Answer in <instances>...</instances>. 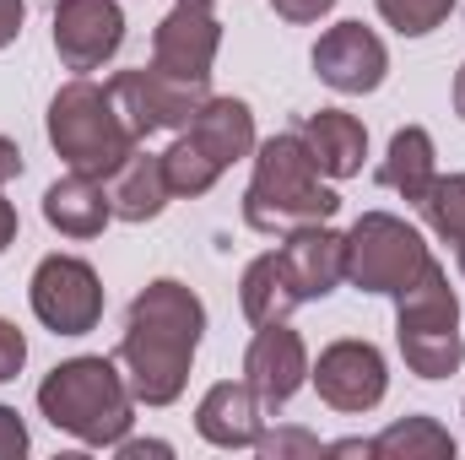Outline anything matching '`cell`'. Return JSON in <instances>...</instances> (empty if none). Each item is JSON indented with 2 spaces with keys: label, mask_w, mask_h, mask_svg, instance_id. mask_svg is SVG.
Returning a JSON list of instances; mask_svg holds the SVG:
<instances>
[{
  "label": "cell",
  "mask_w": 465,
  "mask_h": 460,
  "mask_svg": "<svg viewBox=\"0 0 465 460\" xmlns=\"http://www.w3.org/2000/svg\"><path fill=\"white\" fill-rule=\"evenodd\" d=\"M428 244L395 212H362L347 228V282L357 293H384L395 298L406 282H417V271L428 265Z\"/></svg>",
  "instance_id": "cell-6"
},
{
  "label": "cell",
  "mask_w": 465,
  "mask_h": 460,
  "mask_svg": "<svg viewBox=\"0 0 465 460\" xmlns=\"http://www.w3.org/2000/svg\"><path fill=\"white\" fill-rule=\"evenodd\" d=\"M114 450H119L124 460H141V455H173V450H168V445H157V439H119Z\"/></svg>",
  "instance_id": "cell-31"
},
{
  "label": "cell",
  "mask_w": 465,
  "mask_h": 460,
  "mask_svg": "<svg viewBox=\"0 0 465 460\" xmlns=\"http://www.w3.org/2000/svg\"><path fill=\"white\" fill-rule=\"evenodd\" d=\"M460 276H465V244H460Z\"/></svg>",
  "instance_id": "cell-34"
},
{
  "label": "cell",
  "mask_w": 465,
  "mask_h": 460,
  "mask_svg": "<svg viewBox=\"0 0 465 460\" xmlns=\"http://www.w3.org/2000/svg\"><path fill=\"white\" fill-rule=\"evenodd\" d=\"M124 44L119 0H54V55L65 71H104Z\"/></svg>",
  "instance_id": "cell-12"
},
{
  "label": "cell",
  "mask_w": 465,
  "mask_h": 460,
  "mask_svg": "<svg viewBox=\"0 0 465 460\" xmlns=\"http://www.w3.org/2000/svg\"><path fill=\"white\" fill-rule=\"evenodd\" d=\"M22 363H27V336H22L11 320H0V385H5V379H16V374H22Z\"/></svg>",
  "instance_id": "cell-26"
},
{
  "label": "cell",
  "mask_w": 465,
  "mask_h": 460,
  "mask_svg": "<svg viewBox=\"0 0 465 460\" xmlns=\"http://www.w3.org/2000/svg\"><path fill=\"white\" fill-rule=\"evenodd\" d=\"M314 76L331 87V93H347V98H362V93H379L384 76H390V49L373 27L362 22H336L320 33L314 44Z\"/></svg>",
  "instance_id": "cell-11"
},
{
  "label": "cell",
  "mask_w": 465,
  "mask_h": 460,
  "mask_svg": "<svg viewBox=\"0 0 465 460\" xmlns=\"http://www.w3.org/2000/svg\"><path fill=\"white\" fill-rule=\"evenodd\" d=\"M265 460H282V455H325V445L314 439V434H303V428H282V434H260V445H254Z\"/></svg>",
  "instance_id": "cell-25"
},
{
  "label": "cell",
  "mask_w": 465,
  "mask_h": 460,
  "mask_svg": "<svg viewBox=\"0 0 465 460\" xmlns=\"http://www.w3.org/2000/svg\"><path fill=\"white\" fill-rule=\"evenodd\" d=\"M217 49H223V22L201 0H179L152 33V65L173 82H201L206 87L212 65H217Z\"/></svg>",
  "instance_id": "cell-10"
},
{
  "label": "cell",
  "mask_w": 465,
  "mask_h": 460,
  "mask_svg": "<svg viewBox=\"0 0 465 460\" xmlns=\"http://www.w3.org/2000/svg\"><path fill=\"white\" fill-rule=\"evenodd\" d=\"M368 450L379 460H455V434L439 417H401L390 423L379 439H368Z\"/></svg>",
  "instance_id": "cell-22"
},
{
  "label": "cell",
  "mask_w": 465,
  "mask_h": 460,
  "mask_svg": "<svg viewBox=\"0 0 465 460\" xmlns=\"http://www.w3.org/2000/svg\"><path fill=\"white\" fill-rule=\"evenodd\" d=\"M33 315L54 336H87L104 320V282L82 255H44L27 282Z\"/></svg>",
  "instance_id": "cell-7"
},
{
  "label": "cell",
  "mask_w": 465,
  "mask_h": 460,
  "mask_svg": "<svg viewBox=\"0 0 465 460\" xmlns=\"http://www.w3.org/2000/svg\"><path fill=\"white\" fill-rule=\"evenodd\" d=\"M201 336H206V304L173 276L146 282L135 293L124 336H119V363H124L130 395L141 406H173L190 385V363H195Z\"/></svg>",
  "instance_id": "cell-1"
},
{
  "label": "cell",
  "mask_w": 465,
  "mask_h": 460,
  "mask_svg": "<svg viewBox=\"0 0 465 460\" xmlns=\"http://www.w3.org/2000/svg\"><path fill=\"white\" fill-rule=\"evenodd\" d=\"M309 379L320 390V401L331 412H347V417H362L384 401L390 390V368H384V352L373 342H331L320 352V363H309Z\"/></svg>",
  "instance_id": "cell-9"
},
{
  "label": "cell",
  "mask_w": 465,
  "mask_h": 460,
  "mask_svg": "<svg viewBox=\"0 0 465 460\" xmlns=\"http://www.w3.org/2000/svg\"><path fill=\"white\" fill-rule=\"evenodd\" d=\"M27 455V428L16 417V406H0V460H22Z\"/></svg>",
  "instance_id": "cell-28"
},
{
  "label": "cell",
  "mask_w": 465,
  "mask_h": 460,
  "mask_svg": "<svg viewBox=\"0 0 465 460\" xmlns=\"http://www.w3.org/2000/svg\"><path fill=\"white\" fill-rule=\"evenodd\" d=\"M22 22H27V0H0V49L16 44Z\"/></svg>",
  "instance_id": "cell-29"
},
{
  "label": "cell",
  "mask_w": 465,
  "mask_h": 460,
  "mask_svg": "<svg viewBox=\"0 0 465 460\" xmlns=\"http://www.w3.org/2000/svg\"><path fill=\"white\" fill-rule=\"evenodd\" d=\"M395 342H401V357L417 379H450L465 363L460 298H455L439 260H428L417 271V282H406L395 293Z\"/></svg>",
  "instance_id": "cell-5"
},
{
  "label": "cell",
  "mask_w": 465,
  "mask_h": 460,
  "mask_svg": "<svg viewBox=\"0 0 465 460\" xmlns=\"http://www.w3.org/2000/svg\"><path fill=\"white\" fill-rule=\"evenodd\" d=\"M455 115L465 119V65L455 71Z\"/></svg>",
  "instance_id": "cell-33"
},
{
  "label": "cell",
  "mask_w": 465,
  "mask_h": 460,
  "mask_svg": "<svg viewBox=\"0 0 465 460\" xmlns=\"http://www.w3.org/2000/svg\"><path fill=\"white\" fill-rule=\"evenodd\" d=\"M341 212V195L314 168L298 130H282L254 146V179L243 190V223L254 233H292L309 223H331Z\"/></svg>",
  "instance_id": "cell-2"
},
{
  "label": "cell",
  "mask_w": 465,
  "mask_h": 460,
  "mask_svg": "<svg viewBox=\"0 0 465 460\" xmlns=\"http://www.w3.org/2000/svg\"><path fill=\"white\" fill-rule=\"evenodd\" d=\"M373 5H379V16H384L401 38H422V33L444 27L460 0H373Z\"/></svg>",
  "instance_id": "cell-24"
},
{
  "label": "cell",
  "mask_w": 465,
  "mask_h": 460,
  "mask_svg": "<svg viewBox=\"0 0 465 460\" xmlns=\"http://www.w3.org/2000/svg\"><path fill=\"white\" fill-rule=\"evenodd\" d=\"M38 412L87 450H114L135 423L130 379L114 357H65L38 385Z\"/></svg>",
  "instance_id": "cell-3"
},
{
  "label": "cell",
  "mask_w": 465,
  "mask_h": 460,
  "mask_svg": "<svg viewBox=\"0 0 465 460\" xmlns=\"http://www.w3.org/2000/svg\"><path fill=\"white\" fill-rule=\"evenodd\" d=\"M16 174H22V146H16L11 135H0V190H5Z\"/></svg>",
  "instance_id": "cell-30"
},
{
  "label": "cell",
  "mask_w": 465,
  "mask_h": 460,
  "mask_svg": "<svg viewBox=\"0 0 465 460\" xmlns=\"http://www.w3.org/2000/svg\"><path fill=\"white\" fill-rule=\"evenodd\" d=\"M439 174V152H433V135L422 125H401L384 146V163H379V185L406 195V201H422V190L433 185Z\"/></svg>",
  "instance_id": "cell-20"
},
{
  "label": "cell",
  "mask_w": 465,
  "mask_h": 460,
  "mask_svg": "<svg viewBox=\"0 0 465 460\" xmlns=\"http://www.w3.org/2000/svg\"><path fill=\"white\" fill-rule=\"evenodd\" d=\"M179 135H190V146L217 168V174H228L238 157H249L260 141H254V109L243 104V98H206L195 119H190V130H179Z\"/></svg>",
  "instance_id": "cell-16"
},
{
  "label": "cell",
  "mask_w": 465,
  "mask_h": 460,
  "mask_svg": "<svg viewBox=\"0 0 465 460\" xmlns=\"http://www.w3.org/2000/svg\"><path fill=\"white\" fill-rule=\"evenodd\" d=\"M49 146L60 152L65 168L93 174V179H114L124 157L141 146L130 135V125L119 119L109 82L93 76H71L54 98H49Z\"/></svg>",
  "instance_id": "cell-4"
},
{
  "label": "cell",
  "mask_w": 465,
  "mask_h": 460,
  "mask_svg": "<svg viewBox=\"0 0 465 460\" xmlns=\"http://www.w3.org/2000/svg\"><path fill=\"white\" fill-rule=\"evenodd\" d=\"M44 223L65 238H98V233L114 223V201L104 190V179L93 174H65L44 190Z\"/></svg>",
  "instance_id": "cell-17"
},
{
  "label": "cell",
  "mask_w": 465,
  "mask_h": 460,
  "mask_svg": "<svg viewBox=\"0 0 465 460\" xmlns=\"http://www.w3.org/2000/svg\"><path fill=\"white\" fill-rule=\"evenodd\" d=\"M201 5H217V0H201Z\"/></svg>",
  "instance_id": "cell-35"
},
{
  "label": "cell",
  "mask_w": 465,
  "mask_h": 460,
  "mask_svg": "<svg viewBox=\"0 0 465 460\" xmlns=\"http://www.w3.org/2000/svg\"><path fill=\"white\" fill-rule=\"evenodd\" d=\"M109 98H114L119 119L130 125V135L152 141L163 130H190L195 109L206 104V87L201 82H173L157 65H141V71H114L109 76Z\"/></svg>",
  "instance_id": "cell-8"
},
{
  "label": "cell",
  "mask_w": 465,
  "mask_h": 460,
  "mask_svg": "<svg viewBox=\"0 0 465 460\" xmlns=\"http://www.w3.org/2000/svg\"><path fill=\"white\" fill-rule=\"evenodd\" d=\"M195 434L217 450H254L265 434V401L249 379H223L195 406Z\"/></svg>",
  "instance_id": "cell-15"
},
{
  "label": "cell",
  "mask_w": 465,
  "mask_h": 460,
  "mask_svg": "<svg viewBox=\"0 0 465 460\" xmlns=\"http://www.w3.org/2000/svg\"><path fill=\"white\" fill-rule=\"evenodd\" d=\"M238 309H243V320H249V325H271V320H287V315L298 309V293H292V282H287V271H282L276 249H271V255H254V260L243 265Z\"/></svg>",
  "instance_id": "cell-21"
},
{
  "label": "cell",
  "mask_w": 465,
  "mask_h": 460,
  "mask_svg": "<svg viewBox=\"0 0 465 460\" xmlns=\"http://www.w3.org/2000/svg\"><path fill=\"white\" fill-rule=\"evenodd\" d=\"M303 146H309V157H314V168L325 174V179H351V174H362V157H368V130H362V119L347 115V109H320V115L303 119Z\"/></svg>",
  "instance_id": "cell-18"
},
{
  "label": "cell",
  "mask_w": 465,
  "mask_h": 460,
  "mask_svg": "<svg viewBox=\"0 0 465 460\" xmlns=\"http://www.w3.org/2000/svg\"><path fill=\"white\" fill-rule=\"evenodd\" d=\"M243 379L254 385V395L265 401V412L287 406L303 390V379H309V346H303V336L287 320L254 325V342L243 352Z\"/></svg>",
  "instance_id": "cell-13"
},
{
  "label": "cell",
  "mask_w": 465,
  "mask_h": 460,
  "mask_svg": "<svg viewBox=\"0 0 465 460\" xmlns=\"http://www.w3.org/2000/svg\"><path fill=\"white\" fill-rule=\"evenodd\" d=\"M417 212L444 244H465V174H433Z\"/></svg>",
  "instance_id": "cell-23"
},
{
  "label": "cell",
  "mask_w": 465,
  "mask_h": 460,
  "mask_svg": "<svg viewBox=\"0 0 465 460\" xmlns=\"http://www.w3.org/2000/svg\"><path fill=\"white\" fill-rule=\"evenodd\" d=\"M109 201H114L119 223H152V217H163V206L173 201L168 174H163V152H141L135 146L124 157V168L114 174V185H109Z\"/></svg>",
  "instance_id": "cell-19"
},
{
  "label": "cell",
  "mask_w": 465,
  "mask_h": 460,
  "mask_svg": "<svg viewBox=\"0 0 465 460\" xmlns=\"http://www.w3.org/2000/svg\"><path fill=\"white\" fill-rule=\"evenodd\" d=\"M331 5H336V0H271V11H276L282 22H292V27H309V22L331 16Z\"/></svg>",
  "instance_id": "cell-27"
},
{
  "label": "cell",
  "mask_w": 465,
  "mask_h": 460,
  "mask_svg": "<svg viewBox=\"0 0 465 460\" xmlns=\"http://www.w3.org/2000/svg\"><path fill=\"white\" fill-rule=\"evenodd\" d=\"M16 228H22V223H16V206H11V201L0 195V255H5L11 244H16Z\"/></svg>",
  "instance_id": "cell-32"
},
{
  "label": "cell",
  "mask_w": 465,
  "mask_h": 460,
  "mask_svg": "<svg viewBox=\"0 0 465 460\" xmlns=\"http://www.w3.org/2000/svg\"><path fill=\"white\" fill-rule=\"evenodd\" d=\"M276 260H282V271H287L298 304L331 298V293L347 282V233H336L331 223L292 228L276 244Z\"/></svg>",
  "instance_id": "cell-14"
}]
</instances>
